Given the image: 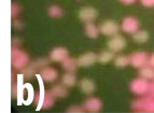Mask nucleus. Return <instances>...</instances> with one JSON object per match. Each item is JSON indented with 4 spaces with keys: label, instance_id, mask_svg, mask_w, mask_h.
<instances>
[{
    "label": "nucleus",
    "instance_id": "nucleus-21",
    "mask_svg": "<svg viewBox=\"0 0 154 113\" xmlns=\"http://www.w3.org/2000/svg\"><path fill=\"white\" fill-rule=\"evenodd\" d=\"M149 32L146 30H141V29H138L136 32L133 34V40L137 43H144L149 40Z\"/></svg>",
    "mask_w": 154,
    "mask_h": 113
},
{
    "label": "nucleus",
    "instance_id": "nucleus-25",
    "mask_svg": "<svg viewBox=\"0 0 154 113\" xmlns=\"http://www.w3.org/2000/svg\"><path fill=\"white\" fill-rule=\"evenodd\" d=\"M67 111L70 113H82L84 112V109H83V107H80V105H71Z\"/></svg>",
    "mask_w": 154,
    "mask_h": 113
},
{
    "label": "nucleus",
    "instance_id": "nucleus-26",
    "mask_svg": "<svg viewBox=\"0 0 154 113\" xmlns=\"http://www.w3.org/2000/svg\"><path fill=\"white\" fill-rule=\"evenodd\" d=\"M140 2L143 7H146V8H153L154 7V0H140Z\"/></svg>",
    "mask_w": 154,
    "mask_h": 113
},
{
    "label": "nucleus",
    "instance_id": "nucleus-1",
    "mask_svg": "<svg viewBox=\"0 0 154 113\" xmlns=\"http://www.w3.org/2000/svg\"><path fill=\"white\" fill-rule=\"evenodd\" d=\"M131 109L136 112L154 113V96L146 94L141 98L134 100L131 102Z\"/></svg>",
    "mask_w": 154,
    "mask_h": 113
},
{
    "label": "nucleus",
    "instance_id": "nucleus-5",
    "mask_svg": "<svg viewBox=\"0 0 154 113\" xmlns=\"http://www.w3.org/2000/svg\"><path fill=\"white\" fill-rule=\"evenodd\" d=\"M49 64V60L46 58H39L37 59L36 62L28 64L25 68L23 69V75L26 78H32L33 75H36L37 71L40 70L41 68L45 67Z\"/></svg>",
    "mask_w": 154,
    "mask_h": 113
},
{
    "label": "nucleus",
    "instance_id": "nucleus-24",
    "mask_svg": "<svg viewBox=\"0 0 154 113\" xmlns=\"http://www.w3.org/2000/svg\"><path fill=\"white\" fill-rule=\"evenodd\" d=\"M20 12H21V7L18 5V3L12 2V5H11V16L13 18H15L20 14Z\"/></svg>",
    "mask_w": 154,
    "mask_h": 113
},
{
    "label": "nucleus",
    "instance_id": "nucleus-9",
    "mask_svg": "<svg viewBox=\"0 0 154 113\" xmlns=\"http://www.w3.org/2000/svg\"><path fill=\"white\" fill-rule=\"evenodd\" d=\"M38 77L40 78V80H42V81H45V82H48V83H52V82H55V81L58 79V72L53 67L45 66V67L41 68V69L39 70Z\"/></svg>",
    "mask_w": 154,
    "mask_h": 113
},
{
    "label": "nucleus",
    "instance_id": "nucleus-8",
    "mask_svg": "<svg viewBox=\"0 0 154 113\" xmlns=\"http://www.w3.org/2000/svg\"><path fill=\"white\" fill-rule=\"evenodd\" d=\"M120 28H121L125 34L133 35L134 32H136V31L140 28V23H139V21L136 17H134V16H127V17L123 18Z\"/></svg>",
    "mask_w": 154,
    "mask_h": 113
},
{
    "label": "nucleus",
    "instance_id": "nucleus-7",
    "mask_svg": "<svg viewBox=\"0 0 154 113\" xmlns=\"http://www.w3.org/2000/svg\"><path fill=\"white\" fill-rule=\"evenodd\" d=\"M120 29H121L120 25L116 21H112V20H106L99 26V32L106 37L114 36V35L118 34Z\"/></svg>",
    "mask_w": 154,
    "mask_h": 113
},
{
    "label": "nucleus",
    "instance_id": "nucleus-19",
    "mask_svg": "<svg viewBox=\"0 0 154 113\" xmlns=\"http://www.w3.org/2000/svg\"><path fill=\"white\" fill-rule=\"evenodd\" d=\"M114 57H116L114 53L112 51H110V50H107V51H103L100 54L97 55V62L105 65L112 62L113 59H114Z\"/></svg>",
    "mask_w": 154,
    "mask_h": 113
},
{
    "label": "nucleus",
    "instance_id": "nucleus-12",
    "mask_svg": "<svg viewBox=\"0 0 154 113\" xmlns=\"http://www.w3.org/2000/svg\"><path fill=\"white\" fill-rule=\"evenodd\" d=\"M77 62L79 67H91V66H93V65H95L97 63V54L94 53V52L84 53L77 59Z\"/></svg>",
    "mask_w": 154,
    "mask_h": 113
},
{
    "label": "nucleus",
    "instance_id": "nucleus-17",
    "mask_svg": "<svg viewBox=\"0 0 154 113\" xmlns=\"http://www.w3.org/2000/svg\"><path fill=\"white\" fill-rule=\"evenodd\" d=\"M139 77L146 79V81H153L154 80V68L150 65H146L144 67L139 69Z\"/></svg>",
    "mask_w": 154,
    "mask_h": 113
},
{
    "label": "nucleus",
    "instance_id": "nucleus-6",
    "mask_svg": "<svg viewBox=\"0 0 154 113\" xmlns=\"http://www.w3.org/2000/svg\"><path fill=\"white\" fill-rule=\"evenodd\" d=\"M126 44H127V42H126L125 38L119 34L110 37V39H109L108 42H107L108 50L112 51L113 53H118V52L123 51L126 47Z\"/></svg>",
    "mask_w": 154,
    "mask_h": 113
},
{
    "label": "nucleus",
    "instance_id": "nucleus-30",
    "mask_svg": "<svg viewBox=\"0 0 154 113\" xmlns=\"http://www.w3.org/2000/svg\"><path fill=\"white\" fill-rule=\"evenodd\" d=\"M148 65H150L151 67L154 68V53L149 56V64H148Z\"/></svg>",
    "mask_w": 154,
    "mask_h": 113
},
{
    "label": "nucleus",
    "instance_id": "nucleus-23",
    "mask_svg": "<svg viewBox=\"0 0 154 113\" xmlns=\"http://www.w3.org/2000/svg\"><path fill=\"white\" fill-rule=\"evenodd\" d=\"M113 62H114L116 67L125 68L129 65V56H125V55H119V56L114 57Z\"/></svg>",
    "mask_w": 154,
    "mask_h": 113
},
{
    "label": "nucleus",
    "instance_id": "nucleus-4",
    "mask_svg": "<svg viewBox=\"0 0 154 113\" xmlns=\"http://www.w3.org/2000/svg\"><path fill=\"white\" fill-rule=\"evenodd\" d=\"M149 56L150 55L143 51L134 52L129 56V65H131L134 68L140 69L149 64Z\"/></svg>",
    "mask_w": 154,
    "mask_h": 113
},
{
    "label": "nucleus",
    "instance_id": "nucleus-11",
    "mask_svg": "<svg viewBox=\"0 0 154 113\" xmlns=\"http://www.w3.org/2000/svg\"><path fill=\"white\" fill-rule=\"evenodd\" d=\"M82 107L86 112L96 113L99 112L103 108V101L97 97H90L84 101Z\"/></svg>",
    "mask_w": 154,
    "mask_h": 113
},
{
    "label": "nucleus",
    "instance_id": "nucleus-20",
    "mask_svg": "<svg viewBox=\"0 0 154 113\" xmlns=\"http://www.w3.org/2000/svg\"><path fill=\"white\" fill-rule=\"evenodd\" d=\"M50 92L55 96V98H64L68 95V90H67L66 86L63 84L54 85V86L51 88Z\"/></svg>",
    "mask_w": 154,
    "mask_h": 113
},
{
    "label": "nucleus",
    "instance_id": "nucleus-22",
    "mask_svg": "<svg viewBox=\"0 0 154 113\" xmlns=\"http://www.w3.org/2000/svg\"><path fill=\"white\" fill-rule=\"evenodd\" d=\"M48 14H49V16H51L53 18H59L64 15V11H63V9L59 5H53L48 9Z\"/></svg>",
    "mask_w": 154,
    "mask_h": 113
},
{
    "label": "nucleus",
    "instance_id": "nucleus-15",
    "mask_svg": "<svg viewBox=\"0 0 154 113\" xmlns=\"http://www.w3.org/2000/svg\"><path fill=\"white\" fill-rule=\"evenodd\" d=\"M84 30H85V35L91 39H96L100 34L99 27L96 24L93 23V22H88V23L85 24Z\"/></svg>",
    "mask_w": 154,
    "mask_h": 113
},
{
    "label": "nucleus",
    "instance_id": "nucleus-14",
    "mask_svg": "<svg viewBox=\"0 0 154 113\" xmlns=\"http://www.w3.org/2000/svg\"><path fill=\"white\" fill-rule=\"evenodd\" d=\"M79 86H80L81 92L86 94V95H91V94H93L96 90L95 83L91 79H82L80 81Z\"/></svg>",
    "mask_w": 154,
    "mask_h": 113
},
{
    "label": "nucleus",
    "instance_id": "nucleus-16",
    "mask_svg": "<svg viewBox=\"0 0 154 113\" xmlns=\"http://www.w3.org/2000/svg\"><path fill=\"white\" fill-rule=\"evenodd\" d=\"M62 84L65 85L67 88L72 87L77 84V77L73 72H66L62 77Z\"/></svg>",
    "mask_w": 154,
    "mask_h": 113
},
{
    "label": "nucleus",
    "instance_id": "nucleus-13",
    "mask_svg": "<svg viewBox=\"0 0 154 113\" xmlns=\"http://www.w3.org/2000/svg\"><path fill=\"white\" fill-rule=\"evenodd\" d=\"M69 56V51L64 46H57L50 52V60L54 63H62Z\"/></svg>",
    "mask_w": 154,
    "mask_h": 113
},
{
    "label": "nucleus",
    "instance_id": "nucleus-2",
    "mask_svg": "<svg viewBox=\"0 0 154 113\" xmlns=\"http://www.w3.org/2000/svg\"><path fill=\"white\" fill-rule=\"evenodd\" d=\"M11 64L15 70H23L29 64L28 55L25 52L20 50L18 47L12 46L11 51Z\"/></svg>",
    "mask_w": 154,
    "mask_h": 113
},
{
    "label": "nucleus",
    "instance_id": "nucleus-27",
    "mask_svg": "<svg viewBox=\"0 0 154 113\" xmlns=\"http://www.w3.org/2000/svg\"><path fill=\"white\" fill-rule=\"evenodd\" d=\"M13 27L15 29H22L23 27V23L21 21H18L16 18H13Z\"/></svg>",
    "mask_w": 154,
    "mask_h": 113
},
{
    "label": "nucleus",
    "instance_id": "nucleus-3",
    "mask_svg": "<svg viewBox=\"0 0 154 113\" xmlns=\"http://www.w3.org/2000/svg\"><path fill=\"white\" fill-rule=\"evenodd\" d=\"M129 87H131V93H134L135 95L144 96L146 94H149L150 81H146V79H142V78L139 77L131 81Z\"/></svg>",
    "mask_w": 154,
    "mask_h": 113
},
{
    "label": "nucleus",
    "instance_id": "nucleus-29",
    "mask_svg": "<svg viewBox=\"0 0 154 113\" xmlns=\"http://www.w3.org/2000/svg\"><path fill=\"white\" fill-rule=\"evenodd\" d=\"M121 3H123V5H133V3H135L137 1V0H119Z\"/></svg>",
    "mask_w": 154,
    "mask_h": 113
},
{
    "label": "nucleus",
    "instance_id": "nucleus-10",
    "mask_svg": "<svg viewBox=\"0 0 154 113\" xmlns=\"http://www.w3.org/2000/svg\"><path fill=\"white\" fill-rule=\"evenodd\" d=\"M78 16L82 22L84 23H88V22L95 21L98 16V12L95 8L93 7H84V8L80 9Z\"/></svg>",
    "mask_w": 154,
    "mask_h": 113
},
{
    "label": "nucleus",
    "instance_id": "nucleus-18",
    "mask_svg": "<svg viewBox=\"0 0 154 113\" xmlns=\"http://www.w3.org/2000/svg\"><path fill=\"white\" fill-rule=\"evenodd\" d=\"M62 66L67 72H75V70H77V68L79 67V66H78L77 59L71 58V57H69V56L63 60Z\"/></svg>",
    "mask_w": 154,
    "mask_h": 113
},
{
    "label": "nucleus",
    "instance_id": "nucleus-28",
    "mask_svg": "<svg viewBox=\"0 0 154 113\" xmlns=\"http://www.w3.org/2000/svg\"><path fill=\"white\" fill-rule=\"evenodd\" d=\"M149 95H152V96H154V80H153V81H150Z\"/></svg>",
    "mask_w": 154,
    "mask_h": 113
}]
</instances>
